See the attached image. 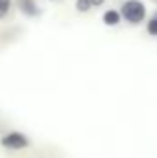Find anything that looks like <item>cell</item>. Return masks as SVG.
<instances>
[{"instance_id":"ba28073f","label":"cell","mask_w":157,"mask_h":158,"mask_svg":"<svg viewBox=\"0 0 157 158\" xmlns=\"http://www.w3.org/2000/svg\"><path fill=\"white\" fill-rule=\"evenodd\" d=\"M154 17H157V11H155V15H154Z\"/></svg>"},{"instance_id":"52a82bcc","label":"cell","mask_w":157,"mask_h":158,"mask_svg":"<svg viewBox=\"0 0 157 158\" xmlns=\"http://www.w3.org/2000/svg\"><path fill=\"white\" fill-rule=\"evenodd\" d=\"M9 7H11V0H0V19H4L7 15Z\"/></svg>"},{"instance_id":"6da1fadb","label":"cell","mask_w":157,"mask_h":158,"mask_svg":"<svg viewBox=\"0 0 157 158\" xmlns=\"http://www.w3.org/2000/svg\"><path fill=\"white\" fill-rule=\"evenodd\" d=\"M120 15L129 24H141L146 19V6L142 0H126L120 7Z\"/></svg>"},{"instance_id":"277c9868","label":"cell","mask_w":157,"mask_h":158,"mask_svg":"<svg viewBox=\"0 0 157 158\" xmlns=\"http://www.w3.org/2000/svg\"><path fill=\"white\" fill-rule=\"evenodd\" d=\"M105 0H76V9L79 13H87L92 7H100Z\"/></svg>"},{"instance_id":"7a4b0ae2","label":"cell","mask_w":157,"mask_h":158,"mask_svg":"<svg viewBox=\"0 0 157 158\" xmlns=\"http://www.w3.org/2000/svg\"><path fill=\"white\" fill-rule=\"evenodd\" d=\"M28 143H30V140L22 132H9L2 138V145L7 149H24V147H28Z\"/></svg>"},{"instance_id":"5b68a950","label":"cell","mask_w":157,"mask_h":158,"mask_svg":"<svg viewBox=\"0 0 157 158\" xmlns=\"http://www.w3.org/2000/svg\"><path fill=\"white\" fill-rule=\"evenodd\" d=\"M102 20H104L105 26H117L118 22L122 20V15H120V11H117V9H107L104 13Z\"/></svg>"},{"instance_id":"3957f363","label":"cell","mask_w":157,"mask_h":158,"mask_svg":"<svg viewBox=\"0 0 157 158\" xmlns=\"http://www.w3.org/2000/svg\"><path fill=\"white\" fill-rule=\"evenodd\" d=\"M17 6H19V11L26 17H37L41 13L35 0H17Z\"/></svg>"},{"instance_id":"8992f818","label":"cell","mask_w":157,"mask_h":158,"mask_svg":"<svg viewBox=\"0 0 157 158\" xmlns=\"http://www.w3.org/2000/svg\"><path fill=\"white\" fill-rule=\"evenodd\" d=\"M146 31L152 35V37H157V17H152L146 24Z\"/></svg>"}]
</instances>
